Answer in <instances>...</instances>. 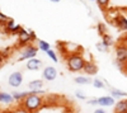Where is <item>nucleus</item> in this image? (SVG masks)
Returning a JSON list of instances; mask_svg holds the SVG:
<instances>
[{
    "label": "nucleus",
    "instance_id": "nucleus-14",
    "mask_svg": "<svg viewBox=\"0 0 127 113\" xmlns=\"http://www.w3.org/2000/svg\"><path fill=\"white\" fill-rule=\"evenodd\" d=\"M114 23H116V26H117L121 30H127V18L126 17H122V15L116 17Z\"/></svg>",
    "mask_w": 127,
    "mask_h": 113
},
{
    "label": "nucleus",
    "instance_id": "nucleus-23",
    "mask_svg": "<svg viewBox=\"0 0 127 113\" xmlns=\"http://www.w3.org/2000/svg\"><path fill=\"white\" fill-rule=\"evenodd\" d=\"M92 84H93L94 88H97V89H103L105 86V83L102 81L100 79H92Z\"/></svg>",
    "mask_w": 127,
    "mask_h": 113
},
{
    "label": "nucleus",
    "instance_id": "nucleus-33",
    "mask_svg": "<svg viewBox=\"0 0 127 113\" xmlns=\"http://www.w3.org/2000/svg\"><path fill=\"white\" fill-rule=\"evenodd\" d=\"M92 1H95V0H92Z\"/></svg>",
    "mask_w": 127,
    "mask_h": 113
},
{
    "label": "nucleus",
    "instance_id": "nucleus-27",
    "mask_svg": "<svg viewBox=\"0 0 127 113\" xmlns=\"http://www.w3.org/2000/svg\"><path fill=\"white\" fill-rule=\"evenodd\" d=\"M95 47H97V51H99V52H107L108 51V48L105 47L102 42H98L97 45H95Z\"/></svg>",
    "mask_w": 127,
    "mask_h": 113
},
{
    "label": "nucleus",
    "instance_id": "nucleus-20",
    "mask_svg": "<svg viewBox=\"0 0 127 113\" xmlns=\"http://www.w3.org/2000/svg\"><path fill=\"white\" fill-rule=\"evenodd\" d=\"M37 48L43 51V52H47L48 50H51V45L46 41H42V39H38V45H37Z\"/></svg>",
    "mask_w": 127,
    "mask_h": 113
},
{
    "label": "nucleus",
    "instance_id": "nucleus-15",
    "mask_svg": "<svg viewBox=\"0 0 127 113\" xmlns=\"http://www.w3.org/2000/svg\"><path fill=\"white\" fill-rule=\"evenodd\" d=\"M43 80H39V79H36V80H32L29 81L28 84V88L31 90H42V88H43Z\"/></svg>",
    "mask_w": 127,
    "mask_h": 113
},
{
    "label": "nucleus",
    "instance_id": "nucleus-31",
    "mask_svg": "<svg viewBox=\"0 0 127 113\" xmlns=\"http://www.w3.org/2000/svg\"><path fill=\"white\" fill-rule=\"evenodd\" d=\"M3 64H4V58H3L1 56H0V69L3 67Z\"/></svg>",
    "mask_w": 127,
    "mask_h": 113
},
{
    "label": "nucleus",
    "instance_id": "nucleus-16",
    "mask_svg": "<svg viewBox=\"0 0 127 113\" xmlns=\"http://www.w3.org/2000/svg\"><path fill=\"white\" fill-rule=\"evenodd\" d=\"M111 97H113L114 99H122V98H127V91L120 90V89H111Z\"/></svg>",
    "mask_w": 127,
    "mask_h": 113
},
{
    "label": "nucleus",
    "instance_id": "nucleus-29",
    "mask_svg": "<svg viewBox=\"0 0 127 113\" xmlns=\"http://www.w3.org/2000/svg\"><path fill=\"white\" fill-rule=\"evenodd\" d=\"M87 103L89 106H97V98H92V99H88Z\"/></svg>",
    "mask_w": 127,
    "mask_h": 113
},
{
    "label": "nucleus",
    "instance_id": "nucleus-21",
    "mask_svg": "<svg viewBox=\"0 0 127 113\" xmlns=\"http://www.w3.org/2000/svg\"><path fill=\"white\" fill-rule=\"evenodd\" d=\"M97 32H98V34H99L100 37L104 36V34H107V33H108L107 26H105L104 23H98V24H97Z\"/></svg>",
    "mask_w": 127,
    "mask_h": 113
},
{
    "label": "nucleus",
    "instance_id": "nucleus-8",
    "mask_svg": "<svg viewBox=\"0 0 127 113\" xmlns=\"http://www.w3.org/2000/svg\"><path fill=\"white\" fill-rule=\"evenodd\" d=\"M98 65L94 62V61L89 60V61H85L84 64V67H83V71L85 73L87 76H93V75H97L98 74Z\"/></svg>",
    "mask_w": 127,
    "mask_h": 113
},
{
    "label": "nucleus",
    "instance_id": "nucleus-7",
    "mask_svg": "<svg viewBox=\"0 0 127 113\" xmlns=\"http://www.w3.org/2000/svg\"><path fill=\"white\" fill-rule=\"evenodd\" d=\"M22 28H23V27L20 26V24H17L12 18H10L8 22H6V24L4 26L5 33H8V34H18Z\"/></svg>",
    "mask_w": 127,
    "mask_h": 113
},
{
    "label": "nucleus",
    "instance_id": "nucleus-6",
    "mask_svg": "<svg viewBox=\"0 0 127 113\" xmlns=\"http://www.w3.org/2000/svg\"><path fill=\"white\" fill-rule=\"evenodd\" d=\"M23 83V74L20 71H14L8 78V84L12 88H19Z\"/></svg>",
    "mask_w": 127,
    "mask_h": 113
},
{
    "label": "nucleus",
    "instance_id": "nucleus-17",
    "mask_svg": "<svg viewBox=\"0 0 127 113\" xmlns=\"http://www.w3.org/2000/svg\"><path fill=\"white\" fill-rule=\"evenodd\" d=\"M74 81H75L76 84H79V85H89V84H92V79L89 78V76H83V75H80V76H76L75 79H74Z\"/></svg>",
    "mask_w": 127,
    "mask_h": 113
},
{
    "label": "nucleus",
    "instance_id": "nucleus-30",
    "mask_svg": "<svg viewBox=\"0 0 127 113\" xmlns=\"http://www.w3.org/2000/svg\"><path fill=\"white\" fill-rule=\"evenodd\" d=\"M93 113H107V112H105V109H102V108H95Z\"/></svg>",
    "mask_w": 127,
    "mask_h": 113
},
{
    "label": "nucleus",
    "instance_id": "nucleus-28",
    "mask_svg": "<svg viewBox=\"0 0 127 113\" xmlns=\"http://www.w3.org/2000/svg\"><path fill=\"white\" fill-rule=\"evenodd\" d=\"M75 95H76V98H78V99H81V100H87V99H88V98H87V95L84 94L81 90H76V91H75Z\"/></svg>",
    "mask_w": 127,
    "mask_h": 113
},
{
    "label": "nucleus",
    "instance_id": "nucleus-2",
    "mask_svg": "<svg viewBox=\"0 0 127 113\" xmlns=\"http://www.w3.org/2000/svg\"><path fill=\"white\" fill-rule=\"evenodd\" d=\"M66 66L71 73H80L83 71L84 64H85V58L83 57L81 54L79 52H74L66 55Z\"/></svg>",
    "mask_w": 127,
    "mask_h": 113
},
{
    "label": "nucleus",
    "instance_id": "nucleus-3",
    "mask_svg": "<svg viewBox=\"0 0 127 113\" xmlns=\"http://www.w3.org/2000/svg\"><path fill=\"white\" fill-rule=\"evenodd\" d=\"M17 36H18L17 42H18V46H20V47H24L27 45H31L33 41L37 39V36H36V33L33 32V30H27L26 28L20 29V32Z\"/></svg>",
    "mask_w": 127,
    "mask_h": 113
},
{
    "label": "nucleus",
    "instance_id": "nucleus-5",
    "mask_svg": "<svg viewBox=\"0 0 127 113\" xmlns=\"http://www.w3.org/2000/svg\"><path fill=\"white\" fill-rule=\"evenodd\" d=\"M116 61L118 62H122V64H127V46L121 43V45H117L116 46Z\"/></svg>",
    "mask_w": 127,
    "mask_h": 113
},
{
    "label": "nucleus",
    "instance_id": "nucleus-26",
    "mask_svg": "<svg viewBox=\"0 0 127 113\" xmlns=\"http://www.w3.org/2000/svg\"><path fill=\"white\" fill-rule=\"evenodd\" d=\"M95 1L98 3V5H99L102 9H104V8H107V6L109 5V1H111V0H95Z\"/></svg>",
    "mask_w": 127,
    "mask_h": 113
},
{
    "label": "nucleus",
    "instance_id": "nucleus-11",
    "mask_svg": "<svg viewBox=\"0 0 127 113\" xmlns=\"http://www.w3.org/2000/svg\"><path fill=\"white\" fill-rule=\"evenodd\" d=\"M41 66H42V61H41L39 58H36V57L29 58V60L27 61V64H26V67H27L29 71H37V70L41 69Z\"/></svg>",
    "mask_w": 127,
    "mask_h": 113
},
{
    "label": "nucleus",
    "instance_id": "nucleus-19",
    "mask_svg": "<svg viewBox=\"0 0 127 113\" xmlns=\"http://www.w3.org/2000/svg\"><path fill=\"white\" fill-rule=\"evenodd\" d=\"M100 42L105 46V47H107V48H109L111 46H113L114 45V41H113V38L107 33V34H104V36H102V41H100Z\"/></svg>",
    "mask_w": 127,
    "mask_h": 113
},
{
    "label": "nucleus",
    "instance_id": "nucleus-22",
    "mask_svg": "<svg viewBox=\"0 0 127 113\" xmlns=\"http://www.w3.org/2000/svg\"><path fill=\"white\" fill-rule=\"evenodd\" d=\"M12 52H13V50L10 48V47H6V48H4V50H0V56H1V57L4 58V61H5V60H8V58L10 57Z\"/></svg>",
    "mask_w": 127,
    "mask_h": 113
},
{
    "label": "nucleus",
    "instance_id": "nucleus-10",
    "mask_svg": "<svg viewBox=\"0 0 127 113\" xmlns=\"http://www.w3.org/2000/svg\"><path fill=\"white\" fill-rule=\"evenodd\" d=\"M116 103V99L111 95H102L99 98H97V106L99 107H113Z\"/></svg>",
    "mask_w": 127,
    "mask_h": 113
},
{
    "label": "nucleus",
    "instance_id": "nucleus-1",
    "mask_svg": "<svg viewBox=\"0 0 127 113\" xmlns=\"http://www.w3.org/2000/svg\"><path fill=\"white\" fill-rule=\"evenodd\" d=\"M43 90H29V94L22 102V108L27 113H36L43 106Z\"/></svg>",
    "mask_w": 127,
    "mask_h": 113
},
{
    "label": "nucleus",
    "instance_id": "nucleus-32",
    "mask_svg": "<svg viewBox=\"0 0 127 113\" xmlns=\"http://www.w3.org/2000/svg\"><path fill=\"white\" fill-rule=\"evenodd\" d=\"M48 1H52V3H59V1H62V0H48Z\"/></svg>",
    "mask_w": 127,
    "mask_h": 113
},
{
    "label": "nucleus",
    "instance_id": "nucleus-24",
    "mask_svg": "<svg viewBox=\"0 0 127 113\" xmlns=\"http://www.w3.org/2000/svg\"><path fill=\"white\" fill-rule=\"evenodd\" d=\"M46 55H47L52 61H54V62H57V61H59V57H57V55H56V52H55L54 50H48L47 52H46Z\"/></svg>",
    "mask_w": 127,
    "mask_h": 113
},
{
    "label": "nucleus",
    "instance_id": "nucleus-13",
    "mask_svg": "<svg viewBox=\"0 0 127 113\" xmlns=\"http://www.w3.org/2000/svg\"><path fill=\"white\" fill-rule=\"evenodd\" d=\"M114 113H127V99H121L114 103Z\"/></svg>",
    "mask_w": 127,
    "mask_h": 113
},
{
    "label": "nucleus",
    "instance_id": "nucleus-25",
    "mask_svg": "<svg viewBox=\"0 0 127 113\" xmlns=\"http://www.w3.org/2000/svg\"><path fill=\"white\" fill-rule=\"evenodd\" d=\"M9 19H10V18H9L6 14H4V13H1V12H0V26H1V27H4V26L6 24V22H8Z\"/></svg>",
    "mask_w": 127,
    "mask_h": 113
},
{
    "label": "nucleus",
    "instance_id": "nucleus-4",
    "mask_svg": "<svg viewBox=\"0 0 127 113\" xmlns=\"http://www.w3.org/2000/svg\"><path fill=\"white\" fill-rule=\"evenodd\" d=\"M38 48L36 47V46H33V45H27V46H24L23 47V50H22V55H20V57L18 58V61H24L26 58H33V57H36L37 56V54H38Z\"/></svg>",
    "mask_w": 127,
    "mask_h": 113
},
{
    "label": "nucleus",
    "instance_id": "nucleus-12",
    "mask_svg": "<svg viewBox=\"0 0 127 113\" xmlns=\"http://www.w3.org/2000/svg\"><path fill=\"white\" fill-rule=\"evenodd\" d=\"M14 103V98L13 95L8 93V91H0V104H5V106H9Z\"/></svg>",
    "mask_w": 127,
    "mask_h": 113
},
{
    "label": "nucleus",
    "instance_id": "nucleus-18",
    "mask_svg": "<svg viewBox=\"0 0 127 113\" xmlns=\"http://www.w3.org/2000/svg\"><path fill=\"white\" fill-rule=\"evenodd\" d=\"M29 94V91H14L12 94L14 98V102H23L24 98Z\"/></svg>",
    "mask_w": 127,
    "mask_h": 113
},
{
    "label": "nucleus",
    "instance_id": "nucleus-9",
    "mask_svg": "<svg viewBox=\"0 0 127 113\" xmlns=\"http://www.w3.org/2000/svg\"><path fill=\"white\" fill-rule=\"evenodd\" d=\"M57 75H59V73H57L56 67H54V66H46L43 69V71H42V76L47 81H54L57 78Z\"/></svg>",
    "mask_w": 127,
    "mask_h": 113
}]
</instances>
